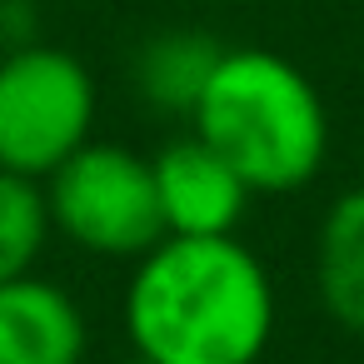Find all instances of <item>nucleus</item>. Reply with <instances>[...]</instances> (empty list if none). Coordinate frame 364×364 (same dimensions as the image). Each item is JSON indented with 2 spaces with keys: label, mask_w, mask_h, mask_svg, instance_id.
I'll return each instance as SVG.
<instances>
[{
  "label": "nucleus",
  "mask_w": 364,
  "mask_h": 364,
  "mask_svg": "<svg viewBox=\"0 0 364 364\" xmlns=\"http://www.w3.org/2000/svg\"><path fill=\"white\" fill-rule=\"evenodd\" d=\"M120 319L150 364H259L279 299L240 235H165L135 259Z\"/></svg>",
  "instance_id": "1"
},
{
  "label": "nucleus",
  "mask_w": 364,
  "mask_h": 364,
  "mask_svg": "<svg viewBox=\"0 0 364 364\" xmlns=\"http://www.w3.org/2000/svg\"><path fill=\"white\" fill-rule=\"evenodd\" d=\"M190 130L215 145L255 195H294L329 160V110L314 80L259 46L225 50Z\"/></svg>",
  "instance_id": "2"
},
{
  "label": "nucleus",
  "mask_w": 364,
  "mask_h": 364,
  "mask_svg": "<svg viewBox=\"0 0 364 364\" xmlns=\"http://www.w3.org/2000/svg\"><path fill=\"white\" fill-rule=\"evenodd\" d=\"M95 75L80 55L31 41L0 55V170L46 180L95 130Z\"/></svg>",
  "instance_id": "3"
},
{
  "label": "nucleus",
  "mask_w": 364,
  "mask_h": 364,
  "mask_svg": "<svg viewBox=\"0 0 364 364\" xmlns=\"http://www.w3.org/2000/svg\"><path fill=\"white\" fill-rule=\"evenodd\" d=\"M41 185L50 225L95 259H140L165 240L155 170L125 145L90 140Z\"/></svg>",
  "instance_id": "4"
},
{
  "label": "nucleus",
  "mask_w": 364,
  "mask_h": 364,
  "mask_svg": "<svg viewBox=\"0 0 364 364\" xmlns=\"http://www.w3.org/2000/svg\"><path fill=\"white\" fill-rule=\"evenodd\" d=\"M165 235H235L255 190L195 130L150 155Z\"/></svg>",
  "instance_id": "5"
},
{
  "label": "nucleus",
  "mask_w": 364,
  "mask_h": 364,
  "mask_svg": "<svg viewBox=\"0 0 364 364\" xmlns=\"http://www.w3.org/2000/svg\"><path fill=\"white\" fill-rule=\"evenodd\" d=\"M90 319L80 299L46 274L0 284V364H85Z\"/></svg>",
  "instance_id": "6"
},
{
  "label": "nucleus",
  "mask_w": 364,
  "mask_h": 364,
  "mask_svg": "<svg viewBox=\"0 0 364 364\" xmlns=\"http://www.w3.org/2000/svg\"><path fill=\"white\" fill-rule=\"evenodd\" d=\"M314 294L344 334H364V185L344 190L319 220Z\"/></svg>",
  "instance_id": "7"
},
{
  "label": "nucleus",
  "mask_w": 364,
  "mask_h": 364,
  "mask_svg": "<svg viewBox=\"0 0 364 364\" xmlns=\"http://www.w3.org/2000/svg\"><path fill=\"white\" fill-rule=\"evenodd\" d=\"M220 55H225V46H215L205 31H190V26L155 31L135 55V90L155 115L190 120L210 75H215V65H220Z\"/></svg>",
  "instance_id": "8"
},
{
  "label": "nucleus",
  "mask_w": 364,
  "mask_h": 364,
  "mask_svg": "<svg viewBox=\"0 0 364 364\" xmlns=\"http://www.w3.org/2000/svg\"><path fill=\"white\" fill-rule=\"evenodd\" d=\"M50 230L55 225L46 210V185L16 170H0V284L36 269Z\"/></svg>",
  "instance_id": "9"
},
{
  "label": "nucleus",
  "mask_w": 364,
  "mask_h": 364,
  "mask_svg": "<svg viewBox=\"0 0 364 364\" xmlns=\"http://www.w3.org/2000/svg\"><path fill=\"white\" fill-rule=\"evenodd\" d=\"M31 41H41V36H36L31 0H6V6H0V55H6V50H21V46H31Z\"/></svg>",
  "instance_id": "10"
},
{
  "label": "nucleus",
  "mask_w": 364,
  "mask_h": 364,
  "mask_svg": "<svg viewBox=\"0 0 364 364\" xmlns=\"http://www.w3.org/2000/svg\"><path fill=\"white\" fill-rule=\"evenodd\" d=\"M215 6H230V0H215Z\"/></svg>",
  "instance_id": "11"
},
{
  "label": "nucleus",
  "mask_w": 364,
  "mask_h": 364,
  "mask_svg": "<svg viewBox=\"0 0 364 364\" xmlns=\"http://www.w3.org/2000/svg\"><path fill=\"white\" fill-rule=\"evenodd\" d=\"M135 364H150V359H135Z\"/></svg>",
  "instance_id": "12"
}]
</instances>
